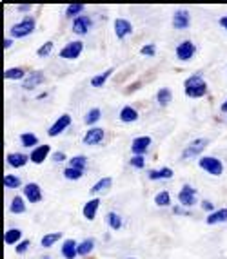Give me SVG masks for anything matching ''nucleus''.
Segmentation results:
<instances>
[{"instance_id":"1","label":"nucleus","mask_w":227,"mask_h":259,"mask_svg":"<svg viewBox=\"0 0 227 259\" xmlns=\"http://www.w3.org/2000/svg\"><path fill=\"white\" fill-rule=\"evenodd\" d=\"M183 93L189 98H202L207 95V83H205L204 76L200 73L191 74V76L183 82Z\"/></svg>"},{"instance_id":"2","label":"nucleus","mask_w":227,"mask_h":259,"mask_svg":"<svg viewBox=\"0 0 227 259\" xmlns=\"http://www.w3.org/2000/svg\"><path fill=\"white\" fill-rule=\"evenodd\" d=\"M36 27V22L33 17H26L22 20L15 24V26L9 27V36L11 38H24V36H29Z\"/></svg>"},{"instance_id":"3","label":"nucleus","mask_w":227,"mask_h":259,"mask_svg":"<svg viewBox=\"0 0 227 259\" xmlns=\"http://www.w3.org/2000/svg\"><path fill=\"white\" fill-rule=\"evenodd\" d=\"M198 165H200L202 170H205L211 176H222L223 168H225L222 161L218 158H214V156H202L200 160H198Z\"/></svg>"},{"instance_id":"4","label":"nucleus","mask_w":227,"mask_h":259,"mask_svg":"<svg viewBox=\"0 0 227 259\" xmlns=\"http://www.w3.org/2000/svg\"><path fill=\"white\" fill-rule=\"evenodd\" d=\"M209 145V140L207 138H197L193 140L189 145H185L182 151V160H189V158H195V156H200L202 152L207 149Z\"/></svg>"},{"instance_id":"5","label":"nucleus","mask_w":227,"mask_h":259,"mask_svg":"<svg viewBox=\"0 0 227 259\" xmlns=\"http://www.w3.org/2000/svg\"><path fill=\"white\" fill-rule=\"evenodd\" d=\"M178 203L182 205L183 208H191L198 203L197 198V189H193L191 185H183L178 192Z\"/></svg>"},{"instance_id":"6","label":"nucleus","mask_w":227,"mask_h":259,"mask_svg":"<svg viewBox=\"0 0 227 259\" xmlns=\"http://www.w3.org/2000/svg\"><path fill=\"white\" fill-rule=\"evenodd\" d=\"M84 51V42L82 40H73V42L66 44L64 48L60 49V58L64 60H77Z\"/></svg>"},{"instance_id":"7","label":"nucleus","mask_w":227,"mask_h":259,"mask_svg":"<svg viewBox=\"0 0 227 259\" xmlns=\"http://www.w3.org/2000/svg\"><path fill=\"white\" fill-rule=\"evenodd\" d=\"M71 121H73V118H71V114H67V112H64L62 116H58L57 120L53 121V125L48 129V134L51 136V138H55V136H58V134H62L64 131L67 129V127L71 125Z\"/></svg>"},{"instance_id":"8","label":"nucleus","mask_w":227,"mask_h":259,"mask_svg":"<svg viewBox=\"0 0 227 259\" xmlns=\"http://www.w3.org/2000/svg\"><path fill=\"white\" fill-rule=\"evenodd\" d=\"M176 58L182 62H189L193 56L197 55V46L191 42V40H183L176 46Z\"/></svg>"},{"instance_id":"9","label":"nucleus","mask_w":227,"mask_h":259,"mask_svg":"<svg viewBox=\"0 0 227 259\" xmlns=\"http://www.w3.org/2000/svg\"><path fill=\"white\" fill-rule=\"evenodd\" d=\"M104 136H105V131L102 127H91V129L86 131L82 142L86 145H89V147H95V145H100L104 142Z\"/></svg>"},{"instance_id":"10","label":"nucleus","mask_w":227,"mask_h":259,"mask_svg":"<svg viewBox=\"0 0 227 259\" xmlns=\"http://www.w3.org/2000/svg\"><path fill=\"white\" fill-rule=\"evenodd\" d=\"M191 26V13H189L187 9H176L175 13H173V27L175 29H187Z\"/></svg>"},{"instance_id":"11","label":"nucleus","mask_w":227,"mask_h":259,"mask_svg":"<svg viewBox=\"0 0 227 259\" xmlns=\"http://www.w3.org/2000/svg\"><path fill=\"white\" fill-rule=\"evenodd\" d=\"M133 31H135V27L127 18H117L115 20V35H117L118 40L127 38L129 35H133Z\"/></svg>"},{"instance_id":"12","label":"nucleus","mask_w":227,"mask_h":259,"mask_svg":"<svg viewBox=\"0 0 227 259\" xmlns=\"http://www.w3.org/2000/svg\"><path fill=\"white\" fill-rule=\"evenodd\" d=\"M151 142H153L151 136H136L131 143L133 156H144L149 151V147H151Z\"/></svg>"},{"instance_id":"13","label":"nucleus","mask_w":227,"mask_h":259,"mask_svg":"<svg viewBox=\"0 0 227 259\" xmlns=\"http://www.w3.org/2000/svg\"><path fill=\"white\" fill-rule=\"evenodd\" d=\"M42 83H44V73L42 71H31L22 82V89L24 91H33L35 87L42 85Z\"/></svg>"},{"instance_id":"14","label":"nucleus","mask_w":227,"mask_h":259,"mask_svg":"<svg viewBox=\"0 0 227 259\" xmlns=\"http://www.w3.org/2000/svg\"><path fill=\"white\" fill-rule=\"evenodd\" d=\"M91 26H93L91 18L86 17V15H82V17L74 18V20H73V27H71V29H73L74 35L84 36V35H88V33H89V29H91Z\"/></svg>"},{"instance_id":"15","label":"nucleus","mask_w":227,"mask_h":259,"mask_svg":"<svg viewBox=\"0 0 227 259\" xmlns=\"http://www.w3.org/2000/svg\"><path fill=\"white\" fill-rule=\"evenodd\" d=\"M24 198L29 201V203H40L42 201V189H40L39 183H27L24 185Z\"/></svg>"},{"instance_id":"16","label":"nucleus","mask_w":227,"mask_h":259,"mask_svg":"<svg viewBox=\"0 0 227 259\" xmlns=\"http://www.w3.org/2000/svg\"><path fill=\"white\" fill-rule=\"evenodd\" d=\"M48 156H51V145L44 143V145H39L36 149H33V151H31L29 160L33 161L35 165H40V163H44V161L48 160Z\"/></svg>"},{"instance_id":"17","label":"nucleus","mask_w":227,"mask_h":259,"mask_svg":"<svg viewBox=\"0 0 227 259\" xmlns=\"http://www.w3.org/2000/svg\"><path fill=\"white\" fill-rule=\"evenodd\" d=\"M6 161H8L9 167L22 168V167H26L31 160H29V154H24V152H9V154L6 156Z\"/></svg>"},{"instance_id":"18","label":"nucleus","mask_w":227,"mask_h":259,"mask_svg":"<svg viewBox=\"0 0 227 259\" xmlns=\"http://www.w3.org/2000/svg\"><path fill=\"white\" fill-rule=\"evenodd\" d=\"M98 207H100V198H91L88 203L84 205L82 214L88 221H93L96 218V212H98Z\"/></svg>"},{"instance_id":"19","label":"nucleus","mask_w":227,"mask_h":259,"mask_svg":"<svg viewBox=\"0 0 227 259\" xmlns=\"http://www.w3.org/2000/svg\"><path fill=\"white\" fill-rule=\"evenodd\" d=\"M147 176L151 182H160V180H171V178L175 176V172H173V168L171 167H162V168H153V170H149Z\"/></svg>"},{"instance_id":"20","label":"nucleus","mask_w":227,"mask_h":259,"mask_svg":"<svg viewBox=\"0 0 227 259\" xmlns=\"http://www.w3.org/2000/svg\"><path fill=\"white\" fill-rule=\"evenodd\" d=\"M138 111H136L133 105H124L122 109H120V121L122 123H135L136 120H138Z\"/></svg>"},{"instance_id":"21","label":"nucleus","mask_w":227,"mask_h":259,"mask_svg":"<svg viewBox=\"0 0 227 259\" xmlns=\"http://www.w3.org/2000/svg\"><path fill=\"white\" fill-rule=\"evenodd\" d=\"M205 223H207V225L227 223V208H216L214 212L207 214V218H205Z\"/></svg>"},{"instance_id":"22","label":"nucleus","mask_w":227,"mask_h":259,"mask_svg":"<svg viewBox=\"0 0 227 259\" xmlns=\"http://www.w3.org/2000/svg\"><path fill=\"white\" fill-rule=\"evenodd\" d=\"M20 241H22V230L20 229H8L4 232V243L8 246H17Z\"/></svg>"},{"instance_id":"23","label":"nucleus","mask_w":227,"mask_h":259,"mask_svg":"<svg viewBox=\"0 0 227 259\" xmlns=\"http://www.w3.org/2000/svg\"><path fill=\"white\" fill-rule=\"evenodd\" d=\"M77 248H79V243L74 241V239H66V241L62 243V255L66 259H74L77 257Z\"/></svg>"},{"instance_id":"24","label":"nucleus","mask_w":227,"mask_h":259,"mask_svg":"<svg viewBox=\"0 0 227 259\" xmlns=\"http://www.w3.org/2000/svg\"><path fill=\"white\" fill-rule=\"evenodd\" d=\"M27 71L24 69V67H9V69H6L4 71V80H26V76H27Z\"/></svg>"},{"instance_id":"25","label":"nucleus","mask_w":227,"mask_h":259,"mask_svg":"<svg viewBox=\"0 0 227 259\" xmlns=\"http://www.w3.org/2000/svg\"><path fill=\"white\" fill-rule=\"evenodd\" d=\"M171 100H173V91L169 87H160L157 91V102L160 107H167L171 104Z\"/></svg>"},{"instance_id":"26","label":"nucleus","mask_w":227,"mask_h":259,"mask_svg":"<svg viewBox=\"0 0 227 259\" xmlns=\"http://www.w3.org/2000/svg\"><path fill=\"white\" fill-rule=\"evenodd\" d=\"M9 212L11 214H24L26 212V198H22V196H15L13 199H11V203H9Z\"/></svg>"},{"instance_id":"27","label":"nucleus","mask_w":227,"mask_h":259,"mask_svg":"<svg viewBox=\"0 0 227 259\" xmlns=\"http://www.w3.org/2000/svg\"><path fill=\"white\" fill-rule=\"evenodd\" d=\"M100 118H102V111L98 107H93V109H89V111L86 112V116H84V123H86V125H89V129H91L95 123H98V121H100Z\"/></svg>"},{"instance_id":"28","label":"nucleus","mask_w":227,"mask_h":259,"mask_svg":"<svg viewBox=\"0 0 227 259\" xmlns=\"http://www.w3.org/2000/svg\"><path fill=\"white\" fill-rule=\"evenodd\" d=\"M105 221H107V225H109V229H113V230H120V229H122V225H124L122 216H120L118 212H115V210L107 212Z\"/></svg>"},{"instance_id":"29","label":"nucleus","mask_w":227,"mask_h":259,"mask_svg":"<svg viewBox=\"0 0 227 259\" xmlns=\"http://www.w3.org/2000/svg\"><path fill=\"white\" fill-rule=\"evenodd\" d=\"M111 185H113V178L111 176L100 178V180H98V182L89 189V192H91V194H98V192H102V190H107Z\"/></svg>"},{"instance_id":"30","label":"nucleus","mask_w":227,"mask_h":259,"mask_svg":"<svg viewBox=\"0 0 227 259\" xmlns=\"http://www.w3.org/2000/svg\"><path fill=\"white\" fill-rule=\"evenodd\" d=\"M20 143H22V147H26V149H36L39 147V136L33 133H24V134H20Z\"/></svg>"},{"instance_id":"31","label":"nucleus","mask_w":227,"mask_h":259,"mask_svg":"<svg viewBox=\"0 0 227 259\" xmlns=\"http://www.w3.org/2000/svg\"><path fill=\"white\" fill-rule=\"evenodd\" d=\"M95 250V239L93 238H88L84 239V241L79 243V248H77V254L80 255V257H84V255H89L91 252Z\"/></svg>"},{"instance_id":"32","label":"nucleus","mask_w":227,"mask_h":259,"mask_svg":"<svg viewBox=\"0 0 227 259\" xmlns=\"http://www.w3.org/2000/svg\"><path fill=\"white\" fill-rule=\"evenodd\" d=\"M113 73H115V67H109V69L104 71V73H100V74H96V76H93V78H91V87H96V89H98V87H102L105 82H107V78H109Z\"/></svg>"},{"instance_id":"33","label":"nucleus","mask_w":227,"mask_h":259,"mask_svg":"<svg viewBox=\"0 0 227 259\" xmlns=\"http://www.w3.org/2000/svg\"><path fill=\"white\" fill-rule=\"evenodd\" d=\"M62 239V232H51V234H46L44 238L40 239V246H44V248H51L53 245L57 241Z\"/></svg>"},{"instance_id":"34","label":"nucleus","mask_w":227,"mask_h":259,"mask_svg":"<svg viewBox=\"0 0 227 259\" xmlns=\"http://www.w3.org/2000/svg\"><path fill=\"white\" fill-rule=\"evenodd\" d=\"M155 205H157V207H169L171 205L169 190H160V192L155 196Z\"/></svg>"},{"instance_id":"35","label":"nucleus","mask_w":227,"mask_h":259,"mask_svg":"<svg viewBox=\"0 0 227 259\" xmlns=\"http://www.w3.org/2000/svg\"><path fill=\"white\" fill-rule=\"evenodd\" d=\"M86 9V6L84 4H69L66 8V17L67 18H79V17H82V11Z\"/></svg>"},{"instance_id":"36","label":"nucleus","mask_w":227,"mask_h":259,"mask_svg":"<svg viewBox=\"0 0 227 259\" xmlns=\"http://www.w3.org/2000/svg\"><path fill=\"white\" fill-rule=\"evenodd\" d=\"M69 167L79 168V170H86V167H88V156H84V154L73 156L69 160Z\"/></svg>"},{"instance_id":"37","label":"nucleus","mask_w":227,"mask_h":259,"mask_svg":"<svg viewBox=\"0 0 227 259\" xmlns=\"http://www.w3.org/2000/svg\"><path fill=\"white\" fill-rule=\"evenodd\" d=\"M4 187L6 189H18V187H22V180L18 176H15V174H6Z\"/></svg>"},{"instance_id":"38","label":"nucleus","mask_w":227,"mask_h":259,"mask_svg":"<svg viewBox=\"0 0 227 259\" xmlns=\"http://www.w3.org/2000/svg\"><path fill=\"white\" fill-rule=\"evenodd\" d=\"M82 176H84V170L73 168V167H69V165L64 168V178H66V180H69V182H77V180H80Z\"/></svg>"},{"instance_id":"39","label":"nucleus","mask_w":227,"mask_h":259,"mask_svg":"<svg viewBox=\"0 0 227 259\" xmlns=\"http://www.w3.org/2000/svg\"><path fill=\"white\" fill-rule=\"evenodd\" d=\"M53 46H55V42H53V40H48V42H44L39 49H36V55H39L40 58H46V56L51 55Z\"/></svg>"},{"instance_id":"40","label":"nucleus","mask_w":227,"mask_h":259,"mask_svg":"<svg viewBox=\"0 0 227 259\" xmlns=\"http://www.w3.org/2000/svg\"><path fill=\"white\" fill-rule=\"evenodd\" d=\"M140 55L155 56V55H157V46H155V44H145V46H142V48H140Z\"/></svg>"},{"instance_id":"41","label":"nucleus","mask_w":227,"mask_h":259,"mask_svg":"<svg viewBox=\"0 0 227 259\" xmlns=\"http://www.w3.org/2000/svg\"><path fill=\"white\" fill-rule=\"evenodd\" d=\"M129 165L135 168H144L145 167V158L144 156H133L131 160H129Z\"/></svg>"},{"instance_id":"42","label":"nucleus","mask_w":227,"mask_h":259,"mask_svg":"<svg viewBox=\"0 0 227 259\" xmlns=\"http://www.w3.org/2000/svg\"><path fill=\"white\" fill-rule=\"evenodd\" d=\"M29 245H31L29 239H22V241H20L17 246H15V250H17V254H26L27 248H29Z\"/></svg>"},{"instance_id":"43","label":"nucleus","mask_w":227,"mask_h":259,"mask_svg":"<svg viewBox=\"0 0 227 259\" xmlns=\"http://www.w3.org/2000/svg\"><path fill=\"white\" fill-rule=\"evenodd\" d=\"M51 160L55 161V163H60V161H66V154L62 151H57V152H53L51 154Z\"/></svg>"},{"instance_id":"44","label":"nucleus","mask_w":227,"mask_h":259,"mask_svg":"<svg viewBox=\"0 0 227 259\" xmlns=\"http://www.w3.org/2000/svg\"><path fill=\"white\" fill-rule=\"evenodd\" d=\"M173 214H176V216H185V214H189L187 210H185V208L182 207V205H176V207H173Z\"/></svg>"},{"instance_id":"45","label":"nucleus","mask_w":227,"mask_h":259,"mask_svg":"<svg viewBox=\"0 0 227 259\" xmlns=\"http://www.w3.org/2000/svg\"><path fill=\"white\" fill-rule=\"evenodd\" d=\"M202 208H204V210H207L209 214L216 210V208L213 207V203H211V201H207V199H205V201H202Z\"/></svg>"},{"instance_id":"46","label":"nucleus","mask_w":227,"mask_h":259,"mask_svg":"<svg viewBox=\"0 0 227 259\" xmlns=\"http://www.w3.org/2000/svg\"><path fill=\"white\" fill-rule=\"evenodd\" d=\"M17 11H20V13H27V11H31V6L29 4H18Z\"/></svg>"},{"instance_id":"47","label":"nucleus","mask_w":227,"mask_h":259,"mask_svg":"<svg viewBox=\"0 0 227 259\" xmlns=\"http://www.w3.org/2000/svg\"><path fill=\"white\" fill-rule=\"evenodd\" d=\"M218 24L223 27V29L227 31V15H223V17H220V20H218Z\"/></svg>"},{"instance_id":"48","label":"nucleus","mask_w":227,"mask_h":259,"mask_svg":"<svg viewBox=\"0 0 227 259\" xmlns=\"http://www.w3.org/2000/svg\"><path fill=\"white\" fill-rule=\"evenodd\" d=\"M13 46V38L11 36H8V38H4V49H9Z\"/></svg>"},{"instance_id":"49","label":"nucleus","mask_w":227,"mask_h":259,"mask_svg":"<svg viewBox=\"0 0 227 259\" xmlns=\"http://www.w3.org/2000/svg\"><path fill=\"white\" fill-rule=\"evenodd\" d=\"M220 111H222V112H227V100L223 102L222 105H220Z\"/></svg>"},{"instance_id":"50","label":"nucleus","mask_w":227,"mask_h":259,"mask_svg":"<svg viewBox=\"0 0 227 259\" xmlns=\"http://www.w3.org/2000/svg\"><path fill=\"white\" fill-rule=\"evenodd\" d=\"M127 259H136V257H127Z\"/></svg>"}]
</instances>
